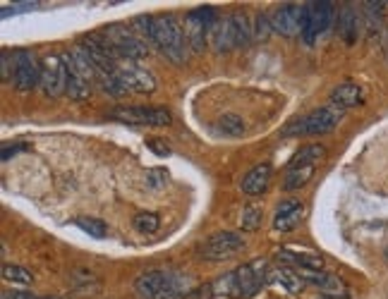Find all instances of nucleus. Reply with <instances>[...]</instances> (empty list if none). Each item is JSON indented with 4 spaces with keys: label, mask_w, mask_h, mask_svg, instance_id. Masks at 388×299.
<instances>
[{
    "label": "nucleus",
    "mask_w": 388,
    "mask_h": 299,
    "mask_svg": "<svg viewBox=\"0 0 388 299\" xmlns=\"http://www.w3.org/2000/svg\"><path fill=\"white\" fill-rule=\"evenodd\" d=\"M268 271L271 268L266 266V261L256 259V261H249L240 268L226 273L216 283V290H219V295H226L230 299H252L268 283Z\"/></svg>",
    "instance_id": "nucleus-1"
},
{
    "label": "nucleus",
    "mask_w": 388,
    "mask_h": 299,
    "mask_svg": "<svg viewBox=\"0 0 388 299\" xmlns=\"http://www.w3.org/2000/svg\"><path fill=\"white\" fill-rule=\"evenodd\" d=\"M194 283L177 271H147L135 281L142 299H185Z\"/></svg>",
    "instance_id": "nucleus-2"
},
{
    "label": "nucleus",
    "mask_w": 388,
    "mask_h": 299,
    "mask_svg": "<svg viewBox=\"0 0 388 299\" xmlns=\"http://www.w3.org/2000/svg\"><path fill=\"white\" fill-rule=\"evenodd\" d=\"M254 38V24H249L245 12H233L226 19H219L209 31V41L214 43L216 53H226V50L242 48L249 45Z\"/></svg>",
    "instance_id": "nucleus-3"
},
{
    "label": "nucleus",
    "mask_w": 388,
    "mask_h": 299,
    "mask_svg": "<svg viewBox=\"0 0 388 299\" xmlns=\"http://www.w3.org/2000/svg\"><path fill=\"white\" fill-rule=\"evenodd\" d=\"M151 43L161 50L168 60H173L175 65H182L185 60V34H182L180 24L175 22V17L163 15V17H154V31H151Z\"/></svg>",
    "instance_id": "nucleus-4"
},
{
    "label": "nucleus",
    "mask_w": 388,
    "mask_h": 299,
    "mask_svg": "<svg viewBox=\"0 0 388 299\" xmlns=\"http://www.w3.org/2000/svg\"><path fill=\"white\" fill-rule=\"evenodd\" d=\"M345 110L335 108L333 103H328V106L319 108V110H312L305 118L290 122L285 129H283V134L285 136H317V134H326L331 132V129L338 127V122L343 120Z\"/></svg>",
    "instance_id": "nucleus-5"
},
{
    "label": "nucleus",
    "mask_w": 388,
    "mask_h": 299,
    "mask_svg": "<svg viewBox=\"0 0 388 299\" xmlns=\"http://www.w3.org/2000/svg\"><path fill=\"white\" fill-rule=\"evenodd\" d=\"M98 34L106 38V43L117 55V60H142V58L149 55V45L144 43V38L135 36L127 27L115 24V27H108V29L98 31Z\"/></svg>",
    "instance_id": "nucleus-6"
},
{
    "label": "nucleus",
    "mask_w": 388,
    "mask_h": 299,
    "mask_svg": "<svg viewBox=\"0 0 388 299\" xmlns=\"http://www.w3.org/2000/svg\"><path fill=\"white\" fill-rule=\"evenodd\" d=\"M219 22V12L214 8H196L189 10L185 17V41L189 43V48L194 53H201L204 45H206L209 31L214 24Z\"/></svg>",
    "instance_id": "nucleus-7"
},
{
    "label": "nucleus",
    "mask_w": 388,
    "mask_h": 299,
    "mask_svg": "<svg viewBox=\"0 0 388 299\" xmlns=\"http://www.w3.org/2000/svg\"><path fill=\"white\" fill-rule=\"evenodd\" d=\"M38 89L46 99H61L68 94V65L63 55H46L41 60V82Z\"/></svg>",
    "instance_id": "nucleus-8"
},
{
    "label": "nucleus",
    "mask_w": 388,
    "mask_h": 299,
    "mask_svg": "<svg viewBox=\"0 0 388 299\" xmlns=\"http://www.w3.org/2000/svg\"><path fill=\"white\" fill-rule=\"evenodd\" d=\"M245 246H247L245 239L235 235V232H216V235H211L201 244L199 254L206 261H230V259L242 254Z\"/></svg>",
    "instance_id": "nucleus-9"
},
{
    "label": "nucleus",
    "mask_w": 388,
    "mask_h": 299,
    "mask_svg": "<svg viewBox=\"0 0 388 299\" xmlns=\"http://www.w3.org/2000/svg\"><path fill=\"white\" fill-rule=\"evenodd\" d=\"M333 3L321 0V3H305V27H302V41L314 45L317 38L333 24Z\"/></svg>",
    "instance_id": "nucleus-10"
},
{
    "label": "nucleus",
    "mask_w": 388,
    "mask_h": 299,
    "mask_svg": "<svg viewBox=\"0 0 388 299\" xmlns=\"http://www.w3.org/2000/svg\"><path fill=\"white\" fill-rule=\"evenodd\" d=\"M110 118L127 122V125H147L163 127L170 125V113L166 108H144V106H117L110 110Z\"/></svg>",
    "instance_id": "nucleus-11"
},
{
    "label": "nucleus",
    "mask_w": 388,
    "mask_h": 299,
    "mask_svg": "<svg viewBox=\"0 0 388 299\" xmlns=\"http://www.w3.org/2000/svg\"><path fill=\"white\" fill-rule=\"evenodd\" d=\"M115 77L120 80V84L127 91H135V94H151L156 89V77L149 72V70L140 67L132 60H120L117 62Z\"/></svg>",
    "instance_id": "nucleus-12"
},
{
    "label": "nucleus",
    "mask_w": 388,
    "mask_h": 299,
    "mask_svg": "<svg viewBox=\"0 0 388 299\" xmlns=\"http://www.w3.org/2000/svg\"><path fill=\"white\" fill-rule=\"evenodd\" d=\"M38 82H41V62H36L34 53L29 50H17L15 53V84L17 91L27 94V91L36 89Z\"/></svg>",
    "instance_id": "nucleus-13"
},
{
    "label": "nucleus",
    "mask_w": 388,
    "mask_h": 299,
    "mask_svg": "<svg viewBox=\"0 0 388 299\" xmlns=\"http://www.w3.org/2000/svg\"><path fill=\"white\" fill-rule=\"evenodd\" d=\"M273 31H278L283 36H302V27H305V5L288 3L278 8L271 15Z\"/></svg>",
    "instance_id": "nucleus-14"
},
{
    "label": "nucleus",
    "mask_w": 388,
    "mask_h": 299,
    "mask_svg": "<svg viewBox=\"0 0 388 299\" xmlns=\"http://www.w3.org/2000/svg\"><path fill=\"white\" fill-rule=\"evenodd\" d=\"M300 276H302V281H305L307 285H314V288H319L326 297H347V295H350L347 288H345V283L340 281L338 276H331V273H324V271H302Z\"/></svg>",
    "instance_id": "nucleus-15"
},
{
    "label": "nucleus",
    "mask_w": 388,
    "mask_h": 299,
    "mask_svg": "<svg viewBox=\"0 0 388 299\" xmlns=\"http://www.w3.org/2000/svg\"><path fill=\"white\" fill-rule=\"evenodd\" d=\"M63 60L68 65V96L72 101H84L91 94V80L77 70V65L70 60L68 53H63Z\"/></svg>",
    "instance_id": "nucleus-16"
},
{
    "label": "nucleus",
    "mask_w": 388,
    "mask_h": 299,
    "mask_svg": "<svg viewBox=\"0 0 388 299\" xmlns=\"http://www.w3.org/2000/svg\"><path fill=\"white\" fill-rule=\"evenodd\" d=\"M302 216H305V206L300 201H283L273 216V230L276 232H288L300 225Z\"/></svg>",
    "instance_id": "nucleus-17"
},
{
    "label": "nucleus",
    "mask_w": 388,
    "mask_h": 299,
    "mask_svg": "<svg viewBox=\"0 0 388 299\" xmlns=\"http://www.w3.org/2000/svg\"><path fill=\"white\" fill-rule=\"evenodd\" d=\"M280 261H285L288 266H295V268L302 271H321L324 268V259L314 251H295V249H278L276 251Z\"/></svg>",
    "instance_id": "nucleus-18"
},
{
    "label": "nucleus",
    "mask_w": 388,
    "mask_h": 299,
    "mask_svg": "<svg viewBox=\"0 0 388 299\" xmlns=\"http://www.w3.org/2000/svg\"><path fill=\"white\" fill-rule=\"evenodd\" d=\"M271 165L268 163H261V165H254L252 170H249L245 178H242V192L245 194H264L268 190V185H271Z\"/></svg>",
    "instance_id": "nucleus-19"
},
{
    "label": "nucleus",
    "mask_w": 388,
    "mask_h": 299,
    "mask_svg": "<svg viewBox=\"0 0 388 299\" xmlns=\"http://www.w3.org/2000/svg\"><path fill=\"white\" fill-rule=\"evenodd\" d=\"M268 285H276L283 292H290V295H298V292L305 290V281H302L300 271L293 268H271L268 271Z\"/></svg>",
    "instance_id": "nucleus-20"
},
{
    "label": "nucleus",
    "mask_w": 388,
    "mask_h": 299,
    "mask_svg": "<svg viewBox=\"0 0 388 299\" xmlns=\"http://www.w3.org/2000/svg\"><path fill=\"white\" fill-rule=\"evenodd\" d=\"M331 103L335 108L347 110V108L362 106V103H365V94H362V89L357 87V84L343 82L331 91Z\"/></svg>",
    "instance_id": "nucleus-21"
},
{
    "label": "nucleus",
    "mask_w": 388,
    "mask_h": 299,
    "mask_svg": "<svg viewBox=\"0 0 388 299\" xmlns=\"http://www.w3.org/2000/svg\"><path fill=\"white\" fill-rule=\"evenodd\" d=\"M338 34H340V38H343L347 45L357 43L360 15H357V10H355L352 5H345V8L340 10V15H338Z\"/></svg>",
    "instance_id": "nucleus-22"
},
{
    "label": "nucleus",
    "mask_w": 388,
    "mask_h": 299,
    "mask_svg": "<svg viewBox=\"0 0 388 299\" xmlns=\"http://www.w3.org/2000/svg\"><path fill=\"white\" fill-rule=\"evenodd\" d=\"M314 170H317V165H288L283 187H285L288 192L300 190V187H305L307 182L314 178Z\"/></svg>",
    "instance_id": "nucleus-23"
},
{
    "label": "nucleus",
    "mask_w": 388,
    "mask_h": 299,
    "mask_svg": "<svg viewBox=\"0 0 388 299\" xmlns=\"http://www.w3.org/2000/svg\"><path fill=\"white\" fill-rule=\"evenodd\" d=\"M70 285H72V290L80 292V295H94V292L101 290V281H98L91 271H84V268L72 273Z\"/></svg>",
    "instance_id": "nucleus-24"
},
{
    "label": "nucleus",
    "mask_w": 388,
    "mask_h": 299,
    "mask_svg": "<svg viewBox=\"0 0 388 299\" xmlns=\"http://www.w3.org/2000/svg\"><path fill=\"white\" fill-rule=\"evenodd\" d=\"M261 225V206L259 204H247L242 209V218H240V227L245 232H252Z\"/></svg>",
    "instance_id": "nucleus-25"
},
{
    "label": "nucleus",
    "mask_w": 388,
    "mask_h": 299,
    "mask_svg": "<svg viewBox=\"0 0 388 299\" xmlns=\"http://www.w3.org/2000/svg\"><path fill=\"white\" fill-rule=\"evenodd\" d=\"M219 127H221V132L223 134H228V136H242L245 134V120L240 118V115H233V113H228V115H223V118L219 120Z\"/></svg>",
    "instance_id": "nucleus-26"
},
{
    "label": "nucleus",
    "mask_w": 388,
    "mask_h": 299,
    "mask_svg": "<svg viewBox=\"0 0 388 299\" xmlns=\"http://www.w3.org/2000/svg\"><path fill=\"white\" fill-rule=\"evenodd\" d=\"M75 225L80 227V230L87 232V235H91V237H106V223H103V220L80 216V218H75Z\"/></svg>",
    "instance_id": "nucleus-27"
},
{
    "label": "nucleus",
    "mask_w": 388,
    "mask_h": 299,
    "mask_svg": "<svg viewBox=\"0 0 388 299\" xmlns=\"http://www.w3.org/2000/svg\"><path fill=\"white\" fill-rule=\"evenodd\" d=\"M3 278L10 283H17V285H29L34 281V276H31L27 268H22V266H10V263L3 266Z\"/></svg>",
    "instance_id": "nucleus-28"
},
{
    "label": "nucleus",
    "mask_w": 388,
    "mask_h": 299,
    "mask_svg": "<svg viewBox=\"0 0 388 299\" xmlns=\"http://www.w3.org/2000/svg\"><path fill=\"white\" fill-rule=\"evenodd\" d=\"M161 225V220L156 213H140V216H135V230L142 232V235H151V232H156Z\"/></svg>",
    "instance_id": "nucleus-29"
},
{
    "label": "nucleus",
    "mask_w": 388,
    "mask_h": 299,
    "mask_svg": "<svg viewBox=\"0 0 388 299\" xmlns=\"http://www.w3.org/2000/svg\"><path fill=\"white\" fill-rule=\"evenodd\" d=\"M0 77H3V84L15 80V55L10 50H3V55H0Z\"/></svg>",
    "instance_id": "nucleus-30"
},
{
    "label": "nucleus",
    "mask_w": 388,
    "mask_h": 299,
    "mask_svg": "<svg viewBox=\"0 0 388 299\" xmlns=\"http://www.w3.org/2000/svg\"><path fill=\"white\" fill-rule=\"evenodd\" d=\"M273 31V24H271V17L268 15H256V22H254V38L256 41H266L268 34Z\"/></svg>",
    "instance_id": "nucleus-31"
},
{
    "label": "nucleus",
    "mask_w": 388,
    "mask_h": 299,
    "mask_svg": "<svg viewBox=\"0 0 388 299\" xmlns=\"http://www.w3.org/2000/svg\"><path fill=\"white\" fill-rule=\"evenodd\" d=\"M22 151V146H3V161H10V156H15V153H19Z\"/></svg>",
    "instance_id": "nucleus-32"
},
{
    "label": "nucleus",
    "mask_w": 388,
    "mask_h": 299,
    "mask_svg": "<svg viewBox=\"0 0 388 299\" xmlns=\"http://www.w3.org/2000/svg\"><path fill=\"white\" fill-rule=\"evenodd\" d=\"M151 148H154L156 153H161V156L170 153V148H168V146H163V144H156V141H151Z\"/></svg>",
    "instance_id": "nucleus-33"
},
{
    "label": "nucleus",
    "mask_w": 388,
    "mask_h": 299,
    "mask_svg": "<svg viewBox=\"0 0 388 299\" xmlns=\"http://www.w3.org/2000/svg\"><path fill=\"white\" fill-rule=\"evenodd\" d=\"M12 297L15 299H38V297L31 295V292H12Z\"/></svg>",
    "instance_id": "nucleus-34"
},
{
    "label": "nucleus",
    "mask_w": 388,
    "mask_h": 299,
    "mask_svg": "<svg viewBox=\"0 0 388 299\" xmlns=\"http://www.w3.org/2000/svg\"><path fill=\"white\" fill-rule=\"evenodd\" d=\"M384 48H386V55H388V24H386V36H384Z\"/></svg>",
    "instance_id": "nucleus-35"
},
{
    "label": "nucleus",
    "mask_w": 388,
    "mask_h": 299,
    "mask_svg": "<svg viewBox=\"0 0 388 299\" xmlns=\"http://www.w3.org/2000/svg\"><path fill=\"white\" fill-rule=\"evenodd\" d=\"M41 299H63V297H41Z\"/></svg>",
    "instance_id": "nucleus-36"
}]
</instances>
